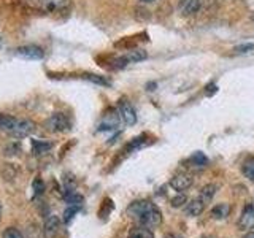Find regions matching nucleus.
I'll use <instances>...</instances> for the list:
<instances>
[{
  "mask_svg": "<svg viewBox=\"0 0 254 238\" xmlns=\"http://www.w3.org/2000/svg\"><path fill=\"white\" fill-rule=\"evenodd\" d=\"M127 213L138 222L140 226L145 227H157L162 222V213L157 208L154 203H151L148 200H137L130 203V206L127 208Z\"/></svg>",
  "mask_w": 254,
  "mask_h": 238,
  "instance_id": "f257e3e1",
  "label": "nucleus"
},
{
  "mask_svg": "<svg viewBox=\"0 0 254 238\" xmlns=\"http://www.w3.org/2000/svg\"><path fill=\"white\" fill-rule=\"evenodd\" d=\"M16 56H19L22 59H29V60H40L45 58V51L43 48H40L37 45H26V46H19L16 48Z\"/></svg>",
  "mask_w": 254,
  "mask_h": 238,
  "instance_id": "20e7f679",
  "label": "nucleus"
},
{
  "mask_svg": "<svg viewBox=\"0 0 254 238\" xmlns=\"http://www.w3.org/2000/svg\"><path fill=\"white\" fill-rule=\"evenodd\" d=\"M2 238H22V234L16 227H8L2 234Z\"/></svg>",
  "mask_w": 254,
  "mask_h": 238,
  "instance_id": "4be33fe9",
  "label": "nucleus"
},
{
  "mask_svg": "<svg viewBox=\"0 0 254 238\" xmlns=\"http://www.w3.org/2000/svg\"><path fill=\"white\" fill-rule=\"evenodd\" d=\"M183 203H188V198L183 192H180V195L172 198V206H175V208H178V206H181Z\"/></svg>",
  "mask_w": 254,
  "mask_h": 238,
  "instance_id": "5701e85b",
  "label": "nucleus"
},
{
  "mask_svg": "<svg viewBox=\"0 0 254 238\" xmlns=\"http://www.w3.org/2000/svg\"><path fill=\"white\" fill-rule=\"evenodd\" d=\"M216 189H218V186H214V184L205 186V187L200 190V194H198V198H200V200H202L205 205H208V203L213 200L214 194H216Z\"/></svg>",
  "mask_w": 254,
  "mask_h": 238,
  "instance_id": "ddd939ff",
  "label": "nucleus"
},
{
  "mask_svg": "<svg viewBox=\"0 0 254 238\" xmlns=\"http://www.w3.org/2000/svg\"><path fill=\"white\" fill-rule=\"evenodd\" d=\"M216 89H218L216 84H208L206 86V95H213L214 92H216Z\"/></svg>",
  "mask_w": 254,
  "mask_h": 238,
  "instance_id": "a878e982",
  "label": "nucleus"
},
{
  "mask_svg": "<svg viewBox=\"0 0 254 238\" xmlns=\"http://www.w3.org/2000/svg\"><path fill=\"white\" fill-rule=\"evenodd\" d=\"M83 78L87 79V81L95 83V84H100V86H110L111 81L107 79L105 76H100V75H94V73H83Z\"/></svg>",
  "mask_w": 254,
  "mask_h": 238,
  "instance_id": "f3484780",
  "label": "nucleus"
},
{
  "mask_svg": "<svg viewBox=\"0 0 254 238\" xmlns=\"http://www.w3.org/2000/svg\"><path fill=\"white\" fill-rule=\"evenodd\" d=\"M242 172H243V175H245L246 178L254 181V157L253 159H248V161L243 164Z\"/></svg>",
  "mask_w": 254,
  "mask_h": 238,
  "instance_id": "aec40b11",
  "label": "nucleus"
},
{
  "mask_svg": "<svg viewBox=\"0 0 254 238\" xmlns=\"http://www.w3.org/2000/svg\"><path fill=\"white\" fill-rule=\"evenodd\" d=\"M165 238H183L181 235H178V234H169Z\"/></svg>",
  "mask_w": 254,
  "mask_h": 238,
  "instance_id": "cd10ccee",
  "label": "nucleus"
},
{
  "mask_svg": "<svg viewBox=\"0 0 254 238\" xmlns=\"http://www.w3.org/2000/svg\"><path fill=\"white\" fill-rule=\"evenodd\" d=\"M178 10L183 16H192L200 10V0H180Z\"/></svg>",
  "mask_w": 254,
  "mask_h": 238,
  "instance_id": "1a4fd4ad",
  "label": "nucleus"
},
{
  "mask_svg": "<svg viewBox=\"0 0 254 238\" xmlns=\"http://www.w3.org/2000/svg\"><path fill=\"white\" fill-rule=\"evenodd\" d=\"M35 132V122L30 121V119H18L14 124L13 129L8 132L14 138H24L29 137L30 133Z\"/></svg>",
  "mask_w": 254,
  "mask_h": 238,
  "instance_id": "f03ea898",
  "label": "nucleus"
},
{
  "mask_svg": "<svg viewBox=\"0 0 254 238\" xmlns=\"http://www.w3.org/2000/svg\"><path fill=\"white\" fill-rule=\"evenodd\" d=\"M205 203L200 200V198H194V200L188 202V205L185 206V213L190 218H197L205 211Z\"/></svg>",
  "mask_w": 254,
  "mask_h": 238,
  "instance_id": "9d476101",
  "label": "nucleus"
},
{
  "mask_svg": "<svg viewBox=\"0 0 254 238\" xmlns=\"http://www.w3.org/2000/svg\"><path fill=\"white\" fill-rule=\"evenodd\" d=\"M238 229L245 230V232L254 229V206L253 205H248L243 210L240 219H238Z\"/></svg>",
  "mask_w": 254,
  "mask_h": 238,
  "instance_id": "6e6552de",
  "label": "nucleus"
},
{
  "mask_svg": "<svg viewBox=\"0 0 254 238\" xmlns=\"http://www.w3.org/2000/svg\"><path fill=\"white\" fill-rule=\"evenodd\" d=\"M192 177L186 173H178L170 179V186L177 190V192H185L190 186H192Z\"/></svg>",
  "mask_w": 254,
  "mask_h": 238,
  "instance_id": "0eeeda50",
  "label": "nucleus"
},
{
  "mask_svg": "<svg viewBox=\"0 0 254 238\" xmlns=\"http://www.w3.org/2000/svg\"><path fill=\"white\" fill-rule=\"evenodd\" d=\"M119 124V113L116 115L113 110H110L108 113L103 116V121L100 124V130H111L116 129Z\"/></svg>",
  "mask_w": 254,
  "mask_h": 238,
  "instance_id": "9b49d317",
  "label": "nucleus"
},
{
  "mask_svg": "<svg viewBox=\"0 0 254 238\" xmlns=\"http://www.w3.org/2000/svg\"><path fill=\"white\" fill-rule=\"evenodd\" d=\"M46 127L51 132H65L70 129V122L64 113H54L46 121Z\"/></svg>",
  "mask_w": 254,
  "mask_h": 238,
  "instance_id": "39448f33",
  "label": "nucleus"
},
{
  "mask_svg": "<svg viewBox=\"0 0 254 238\" xmlns=\"http://www.w3.org/2000/svg\"><path fill=\"white\" fill-rule=\"evenodd\" d=\"M27 2L32 6L38 8V10H45V11L54 13L58 10H62V8L68 3V0H27Z\"/></svg>",
  "mask_w": 254,
  "mask_h": 238,
  "instance_id": "423d86ee",
  "label": "nucleus"
},
{
  "mask_svg": "<svg viewBox=\"0 0 254 238\" xmlns=\"http://www.w3.org/2000/svg\"><path fill=\"white\" fill-rule=\"evenodd\" d=\"M251 50H254V45H253V43L238 45V46H235V48H234V51H235V53H238V54H245V53H248V51H251Z\"/></svg>",
  "mask_w": 254,
  "mask_h": 238,
  "instance_id": "b1692460",
  "label": "nucleus"
},
{
  "mask_svg": "<svg viewBox=\"0 0 254 238\" xmlns=\"http://www.w3.org/2000/svg\"><path fill=\"white\" fill-rule=\"evenodd\" d=\"M230 213V206L227 203H219L211 208V214L214 219H226Z\"/></svg>",
  "mask_w": 254,
  "mask_h": 238,
  "instance_id": "4468645a",
  "label": "nucleus"
},
{
  "mask_svg": "<svg viewBox=\"0 0 254 238\" xmlns=\"http://www.w3.org/2000/svg\"><path fill=\"white\" fill-rule=\"evenodd\" d=\"M16 121H18L16 118H13L10 115H5V113H0V130L10 132L14 127Z\"/></svg>",
  "mask_w": 254,
  "mask_h": 238,
  "instance_id": "2eb2a0df",
  "label": "nucleus"
},
{
  "mask_svg": "<svg viewBox=\"0 0 254 238\" xmlns=\"http://www.w3.org/2000/svg\"><path fill=\"white\" fill-rule=\"evenodd\" d=\"M59 224H61V221L58 216H50L46 221H45V237L46 238H54L56 234H58V230H59Z\"/></svg>",
  "mask_w": 254,
  "mask_h": 238,
  "instance_id": "f8f14e48",
  "label": "nucleus"
},
{
  "mask_svg": "<svg viewBox=\"0 0 254 238\" xmlns=\"http://www.w3.org/2000/svg\"><path fill=\"white\" fill-rule=\"evenodd\" d=\"M34 190H35V194L37 195H40L43 192V181L40 179V178H37L35 181H34Z\"/></svg>",
  "mask_w": 254,
  "mask_h": 238,
  "instance_id": "393cba45",
  "label": "nucleus"
},
{
  "mask_svg": "<svg viewBox=\"0 0 254 238\" xmlns=\"http://www.w3.org/2000/svg\"><path fill=\"white\" fill-rule=\"evenodd\" d=\"M189 162H192L195 167H205L206 164H208V159H206V156L203 153H195L192 157L189 159Z\"/></svg>",
  "mask_w": 254,
  "mask_h": 238,
  "instance_id": "412c9836",
  "label": "nucleus"
},
{
  "mask_svg": "<svg viewBox=\"0 0 254 238\" xmlns=\"http://www.w3.org/2000/svg\"><path fill=\"white\" fill-rule=\"evenodd\" d=\"M140 2H143V3H153L154 0H140Z\"/></svg>",
  "mask_w": 254,
  "mask_h": 238,
  "instance_id": "c85d7f7f",
  "label": "nucleus"
},
{
  "mask_svg": "<svg viewBox=\"0 0 254 238\" xmlns=\"http://www.w3.org/2000/svg\"><path fill=\"white\" fill-rule=\"evenodd\" d=\"M126 59L129 60V63L132 62H140L143 59H146V51H143V50H132L126 54Z\"/></svg>",
  "mask_w": 254,
  "mask_h": 238,
  "instance_id": "a211bd4d",
  "label": "nucleus"
},
{
  "mask_svg": "<svg viewBox=\"0 0 254 238\" xmlns=\"http://www.w3.org/2000/svg\"><path fill=\"white\" fill-rule=\"evenodd\" d=\"M118 113H119V118H121L127 125H133L137 122V113H135L133 107L130 105V102L127 99H121L118 102Z\"/></svg>",
  "mask_w": 254,
  "mask_h": 238,
  "instance_id": "7ed1b4c3",
  "label": "nucleus"
},
{
  "mask_svg": "<svg viewBox=\"0 0 254 238\" xmlns=\"http://www.w3.org/2000/svg\"><path fill=\"white\" fill-rule=\"evenodd\" d=\"M243 238H254V229L248 230V232H246V235H245Z\"/></svg>",
  "mask_w": 254,
  "mask_h": 238,
  "instance_id": "bb28decb",
  "label": "nucleus"
},
{
  "mask_svg": "<svg viewBox=\"0 0 254 238\" xmlns=\"http://www.w3.org/2000/svg\"><path fill=\"white\" fill-rule=\"evenodd\" d=\"M127 238H154L153 232H151L149 227H145V226H140L137 229H133L130 235Z\"/></svg>",
  "mask_w": 254,
  "mask_h": 238,
  "instance_id": "dca6fc26",
  "label": "nucleus"
},
{
  "mask_svg": "<svg viewBox=\"0 0 254 238\" xmlns=\"http://www.w3.org/2000/svg\"><path fill=\"white\" fill-rule=\"evenodd\" d=\"M32 146H34V153L35 154H43V153H46V151H50L53 148V143L34 140V141H32Z\"/></svg>",
  "mask_w": 254,
  "mask_h": 238,
  "instance_id": "6ab92c4d",
  "label": "nucleus"
},
{
  "mask_svg": "<svg viewBox=\"0 0 254 238\" xmlns=\"http://www.w3.org/2000/svg\"><path fill=\"white\" fill-rule=\"evenodd\" d=\"M0 218H2V205H0Z\"/></svg>",
  "mask_w": 254,
  "mask_h": 238,
  "instance_id": "c756f323",
  "label": "nucleus"
}]
</instances>
